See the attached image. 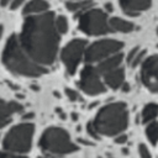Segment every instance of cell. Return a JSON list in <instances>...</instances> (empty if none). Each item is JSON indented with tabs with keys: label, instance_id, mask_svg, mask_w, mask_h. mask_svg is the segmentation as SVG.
<instances>
[{
	"label": "cell",
	"instance_id": "52a82bcc",
	"mask_svg": "<svg viewBox=\"0 0 158 158\" xmlns=\"http://www.w3.org/2000/svg\"><path fill=\"white\" fill-rule=\"evenodd\" d=\"M122 47H123V43L120 41L109 40V38L100 40V41H96L86 47L84 58H85L86 63H89V64L101 62V60L118 53L120 49H122Z\"/></svg>",
	"mask_w": 158,
	"mask_h": 158
},
{
	"label": "cell",
	"instance_id": "4dcf8cb0",
	"mask_svg": "<svg viewBox=\"0 0 158 158\" xmlns=\"http://www.w3.org/2000/svg\"><path fill=\"white\" fill-rule=\"evenodd\" d=\"M121 88H122V90H123L125 93H127V91L130 90V85H128V84H126V83H123V85H122Z\"/></svg>",
	"mask_w": 158,
	"mask_h": 158
},
{
	"label": "cell",
	"instance_id": "6da1fadb",
	"mask_svg": "<svg viewBox=\"0 0 158 158\" xmlns=\"http://www.w3.org/2000/svg\"><path fill=\"white\" fill-rule=\"evenodd\" d=\"M56 16L52 11L26 16L17 35L23 52L38 65L48 69L58 53L59 33L54 23Z\"/></svg>",
	"mask_w": 158,
	"mask_h": 158
},
{
	"label": "cell",
	"instance_id": "277c9868",
	"mask_svg": "<svg viewBox=\"0 0 158 158\" xmlns=\"http://www.w3.org/2000/svg\"><path fill=\"white\" fill-rule=\"evenodd\" d=\"M40 147L49 154H68L78 151L69 133L60 127H48L40 138Z\"/></svg>",
	"mask_w": 158,
	"mask_h": 158
},
{
	"label": "cell",
	"instance_id": "5b68a950",
	"mask_svg": "<svg viewBox=\"0 0 158 158\" xmlns=\"http://www.w3.org/2000/svg\"><path fill=\"white\" fill-rule=\"evenodd\" d=\"M33 132H35V126L30 122H23L14 126L6 132L2 139L4 149L11 153L28 152L32 146Z\"/></svg>",
	"mask_w": 158,
	"mask_h": 158
},
{
	"label": "cell",
	"instance_id": "cb8c5ba5",
	"mask_svg": "<svg viewBox=\"0 0 158 158\" xmlns=\"http://www.w3.org/2000/svg\"><path fill=\"white\" fill-rule=\"evenodd\" d=\"M139 52V48L138 47H133L130 52H128V54H127V63L131 65V63H132V60L135 59V57L137 56V53Z\"/></svg>",
	"mask_w": 158,
	"mask_h": 158
},
{
	"label": "cell",
	"instance_id": "4316f807",
	"mask_svg": "<svg viewBox=\"0 0 158 158\" xmlns=\"http://www.w3.org/2000/svg\"><path fill=\"white\" fill-rule=\"evenodd\" d=\"M25 2H26V0H12L9 7H10V10H17L22 5H25Z\"/></svg>",
	"mask_w": 158,
	"mask_h": 158
},
{
	"label": "cell",
	"instance_id": "7c38bea8",
	"mask_svg": "<svg viewBox=\"0 0 158 158\" xmlns=\"http://www.w3.org/2000/svg\"><path fill=\"white\" fill-rule=\"evenodd\" d=\"M22 110V105L16 101H5L0 98V128L11 121V116Z\"/></svg>",
	"mask_w": 158,
	"mask_h": 158
},
{
	"label": "cell",
	"instance_id": "d6986e66",
	"mask_svg": "<svg viewBox=\"0 0 158 158\" xmlns=\"http://www.w3.org/2000/svg\"><path fill=\"white\" fill-rule=\"evenodd\" d=\"M146 135L152 144L158 142V121H152L146 128Z\"/></svg>",
	"mask_w": 158,
	"mask_h": 158
},
{
	"label": "cell",
	"instance_id": "7402d4cb",
	"mask_svg": "<svg viewBox=\"0 0 158 158\" xmlns=\"http://www.w3.org/2000/svg\"><path fill=\"white\" fill-rule=\"evenodd\" d=\"M144 54H146V52L144 51H139L138 53H137V56L135 57V59L132 60V63H131V67H137L138 65V63H141L142 62V59H144Z\"/></svg>",
	"mask_w": 158,
	"mask_h": 158
},
{
	"label": "cell",
	"instance_id": "2e32d148",
	"mask_svg": "<svg viewBox=\"0 0 158 158\" xmlns=\"http://www.w3.org/2000/svg\"><path fill=\"white\" fill-rule=\"evenodd\" d=\"M109 26L111 31H117V32H132L135 30V25L130 21H126L121 17H111L109 19Z\"/></svg>",
	"mask_w": 158,
	"mask_h": 158
},
{
	"label": "cell",
	"instance_id": "e0dca14e",
	"mask_svg": "<svg viewBox=\"0 0 158 158\" xmlns=\"http://www.w3.org/2000/svg\"><path fill=\"white\" fill-rule=\"evenodd\" d=\"M94 2L93 0H68L65 2V7L67 10L74 12V14H81L85 10L93 7Z\"/></svg>",
	"mask_w": 158,
	"mask_h": 158
},
{
	"label": "cell",
	"instance_id": "9a60e30c",
	"mask_svg": "<svg viewBox=\"0 0 158 158\" xmlns=\"http://www.w3.org/2000/svg\"><path fill=\"white\" fill-rule=\"evenodd\" d=\"M49 10V4L46 0H30L23 5L22 14L25 16L43 14Z\"/></svg>",
	"mask_w": 158,
	"mask_h": 158
},
{
	"label": "cell",
	"instance_id": "8fae6325",
	"mask_svg": "<svg viewBox=\"0 0 158 158\" xmlns=\"http://www.w3.org/2000/svg\"><path fill=\"white\" fill-rule=\"evenodd\" d=\"M118 4L126 15L137 16L151 7L152 0H118Z\"/></svg>",
	"mask_w": 158,
	"mask_h": 158
},
{
	"label": "cell",
	"instance_id": "d4e9b609",
	"mask_svg": "<svg viewBox=\"0 0 158 158\" xmlns=\"http://www.w3.org/2000/svg\"><path fill=\"white\" fill-rule=\"evenodd\" d=\"M65 94H67V96L69 98V100H70V101H77V100L79 99L78 93H77L75 90H73V89L67 88V89H65Z\"/></svg>",
	"mask_w": 158,
	"mask_h": 158
},
{
	"label": "cell",
	"instance_id": "83f0119b",
	"mask_svg": "<svg viewBox=\"0 0 158 158\" xmlns=\"http://www.w3.org/2000/svg\"><path fill=\"white\" fill-rule=\"evenodd\" d=\"M115 142L118 143V144H123L127 142V136L126 135H118L116 138H115Z\"/></svg>",
	"mask_w": 158,
	"mask_h": 158
},
{
	"label": "cell",
	"instance_id": "ac0fdd59",
	"mask_svg": "<svg viewBox=\"0 0 158 158\" xmlns=\"http://www.w3.org/2000/svg\"><path fill=\"white\" fill-rule=\"evenodd\" d=\"M157 115H158V105L154 104V102L147 104L143 107V111H142V121L144 123L152 122V121H154Z\"/></svg>",
	"mask_w": 158,
	"mask_h": 158
},
{
	"label": "cell",
	"instance_id": "ffe728a7",
	"mask_svg": "<svg viewBox=\"0 0 158 158\" xmlns=\"http://www.w3.org/2000/svg\"><path fill=\"white\" fill-rule=\"evenodd\" d=\"M54 23H56V28H57V31H58L59 35L67 33V31H68V20H67L65 16H63V15L56 16Z\"/></svg>",
	"mask_w": 158,
	"mask_h": 158
},
{
	"label": "cell",
	"instance_id": "ba28073f",
	"mask_svg": "<svg viewBox=\"0 0 158 158\" xmlns=\"http://www.w3.org/2000/svg\"><path fill=\"white\" fill-rule=\"evenodd\" d=\"M86 49V41L81 38H74L65 44L62 49L60 58L68 74H74Z\"/></svg>",
	"mask_w": 158,
	"mask_h": 158
},
{
	"label": "cell",
	"instance_id": "d6a6232c",
	"mask_svg": "<svg viewBox=\"0 0 158 158\" xmlns=\"http://www.w3.org/2000/svg\"><path fill=\"white\" fill-rule=\"evenodd\" d=\"M38 158H53V157H47V156H41V157H38Z\"/></svg>",
	"mask_w": 158,
	"mask_h": 158
},
{
	"label": "cell",
	"instance_id": "8992f818",
	"mask_svg": "<svg viewBox=\"0 0 158 158\" xmlns=\"http://www.w3.org/2000/svg\"><path fill=\"white\" fill-rule=\"evenodd\" d=\"M78 28L89 36H101L111 31L107 14L96 7H90L79 14Z\"/></svg>",
	"mask_w": 158,
	"mask_h": 158
},
{
	"label": "cell",
	"instance_id": "f1b7e54d",
	"mask_svg": "<svg viewBox=\"0 0 158 158\" xmlns=\"http://www.w3.org/2000/svg\"><path fill=\"white\" fill-rule=\"evenodd\" d=\"M11 1H12V0H0V5H1L2 7H5V6H10Z\"/></svg>",
	"mask_w": 158,
	"mask_h": 158
},
{
	"label": "cell",
	"instance_id": "603a6c76",
	"mask_svg": "<svg viewBox=\"0 0 158 158\" xmlns=\"http://www.w3.org/2000/svg\"><path fill=\"white\" fill-rule=\"evenodd\" d=\"M0 158H27V157L21 156V154H16V153H11L7 151H2V152H0Z\"/></svg>",
	"mask_w": 158,
	"mask_h": 158
},
{
	"label": "cell",
	"instance_id": "30bf717a",
	"mask_svg": "<svg viewBox=\"0 0 158 158\" xmlns=\"http://www.w3.org/2000/svg\"><path fill=\"white\" fill-rule=\"evenodd\" d=\"M141 80L151 91L158 93V56H151L143 60Z\"/></svg>",
	"mask_w": 158,
	"mask_h": 158
},
{
	"label": "cell",
	"instance_id": "e575fe53",
	"mask_svg": "<svg viewBox=\"0 0 158 158\" xmlns=\"http://www.w3.org/2000/svg\"><path fill=\"white\" fill-rule=\"evenodd\" d=\"M110 158H112V157H110Z\"/></svg>",
	"mask_w": 158,
	"mask_h": 158
},
{
	"label": "cell",
	"instance_id": "9c48e42d",
	"mask_svg": "<svg viewBox=\"0 0 158 158\" xmlns=\"http://www.w3.org/2000/svg\"><path fill=\"white\" fill-rule=\"evenodd\" d=\"M79 86L88 95H99L106 91V88L100 79V73L90 64L85 65L80 72Z\"/></svg>",
	"mask_w": 158,
	"mask_h": 158
},
{
	"label": "cell",
	"instance_id": "7a4b0ae2",
	"mask_svg": "<svg viewBox=\"0 0 158 158\" xmlns=\"http://www.w3.org/2000/svg\"><path fill=\"white\" fill-rule=\"evenodd\" d=\"M1 62L5 68L16 74L22 77H40L48 72V69L38 65L35 63L22 49L17 33H12L2 49L1 53Z\"/></svg>",
	"mask_w": 158,
	"mask_h": 158
},
{
	"label": "cell",
	"instance_id": "44dd1931",
	"mask_svg": "<svg viewBox=\"0 0 158 158\" xmlns=\"http://www.w3.org/2000/svg\"><path fill=\"white\" fill-rule=\"evenodd\" d=\"M138 152H139L141 158H152V154H151L149 149H148L147 146L143 144V143H141V144L138 146Z\"/></svg>",
	"mask_w": 158,
	"mask_h": 158
},
{
	"label": "cell",
	"instance_id": "5bb4252c",
	"mask_svg": "<svg viewBox=\"0 0 158 158\" xmlns=\"http://www.w3.org/2000/svg\"><path fill=\"white\" fill-rule=\"evenodd\" d=\"M104 78H105V83L114 90L121 88L125 83V70L123 68L118 67L106 74H104Z\"/></svg>",
	"mask_w": 158,
	"mask_h": 158
},
{
	"label": "cell",
	"instance_id": "f546056e",
	"mask_svg": "<svg viewBox=\"0 0 158 158\" xmlns=\"http://www.w3.org/2000/svg\"><path fill=\"white\" fill-rule=\"evenodd\" d=\"M112 11V5L110 2L105 4V12H111Z\"/></svg>",
	"mask_w": 158,
	"mask_h": 158
},
{
	"label": "cell",
	"instance_id": "836d02e7",
	"mask_svg": "<svg viewBox=\"0 0 158 158\" xmlns=\"http://www.w3.org/2000/svg\"><path fill=\"white\" fill-rule=\"evenodd\" d=\"M156 32H157V36H158V27H157V30H156Z\"/></svg>",
	"mask_w": 158,
	"mask_h": 158
},
{
	"label": "cell",
	"instance_id": "3957f363",
	"mask_svg": "<svg viewBox=\"0 0 158 158\" xmlns=\"http://www.w3.org/2000/svg\"><path fill=\"white\" fill-rule=\"evenodd\" d=\"M96 132L104 136L120 135L128 125V112L123 102H111L99 110L93 122Z\"/></svg>",
	"mask_w": 158,
	"mask_h": 158
},
{
	"label": "cell",
	"instance_id": "484cf974",
	"mask_svg": "<svg viewBox=\"0 0 158 158\" xmlns=\"http://www.w3.org/2000/svg\"><path fill=\"white\" fill-rule=\"evenodd\" d=\"M86 128H88V133H89L93 138H95V139H98V138H99V133L96 132V130H95V127H94L93 122H89V123L86 125Z\"/></svg>",
	"mask_w": 158,
	"mask_h": 158
},
{
	"label": "cell",
	"instance_id": "4fadbf2b",
	"mask_svg": "<svg viewBox=\"0 0 158 158\" xmlns=\"http://www.w3.org/2000/svg\"><path fill=\"white\" fill-rule=\"evenodd\" d=\"M122 58H123L122 53H116V54H114V56H111V57H109V58L99 62V64L95 68H96V70L100 74L104 75V74H106V73H109V72L118 68L120 64H121V62H122Z\"/></svg>",
	"mask_w": 158,
	"mask_h": 158
},
{
	"label": "cell",
	"instance_id": "1f68e13d",
	"mask_svg": "<svg viewBox=\"0 0 158 158\" xmlns=\"http://www.w3.org/2000/svg\"><path fill=\"white\" fill-rule=\"evenodd\" d=\"M2 33H4V26L0 25V40H1V37H2Z\"/></svg>",
	"mask_w": 158,
	"mask_h": 158
}]
</instances>
